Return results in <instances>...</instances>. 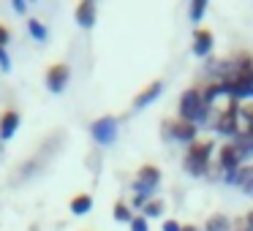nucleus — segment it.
I'll return each instance as SVG.
<instances>
[{"label":"nucleus","instance_id":"1","mask_svg":"<svg viewBox=\"0 0 253 231\" xmlns=\"http://www.w3.org/2000/svg\"><path fill=\"white\" fill-rule=\"evenodd\" d=\"M204 101H202V93L196 87L193 90H185V95L180 98V120H188V122H196L204 117Z\"/></svg>","mask_w":253,"mask_h":231},{"label":"nucleus","instance_id":"2","mask_svg":"<svg viewBox=\"0 0 253 231\" xmlns=\"http://www.w3.org/2000/svg\"><path fill=\"white\" fill-rule=\"evenodd\" d=\"M210 153H212V142H193L191 150L185 155V166L193 171V174H202L207 171V160H210Z\"/></svg>","mask_w":253,"mask_h":231},{"label":"nucleus","instance_id":"3","mask_svg":"<svg viewBox=\"0 0 253 231\" xmlns=\"http://www.w3.org/2000/svg\"><path fill=\"white\" fill-rule=\"evenodd\" d=\"M68 77H71V68H68L66 63H55V66L46 68L44 82H46V87H49L52 93H63L66 84H68Z\"/></svg>","mask_w":253,"mask_h":231},{"label":"nucleus","instance_id":"4","mask_svg":"<svg viewBox=\"0 0 253 231\" xmlns=\"http://www.w3.org/2000/svg\"><path fill=\"white\" fill-rule=\"evenodd\" d=\"M90 133H93V139L98 144H112L117 136V120L115 117H101V120H95L90 125Z\"/></svg>","mask_w":253,"mask_h":231},{"label":"nucleus","instance_id":"5","mask_svg":"<svg viewBox=\"0 0 253 231\" xmlns=\"http://www.w3.org/2000/svg\"><path fill=\"white\" fill-rule=\"evenodd\" d=\"M240 163H242V153L234 142L231 144H223L220 147V166L229 171V180H234V174L240 171Z\"/></svg>","mask_w":253,"mask_h":231},{"label":"nucleus","instance_id":"6","mask_svg":"<svg viewBox=\"0 0 253 231\" xmlns=\"http://www.w3.org/2000/svg\"><path fill=\"white\" fill-rule=\"evenodd\" d=\"M237 120H240V106L234 98H229V104L223 106L218 117V131L220 133H237Z\"/></svg>","mask_w":253,"mask_h":231},{"label":"nucleus","instance_id":"7","mask_svg":"<svg viewBox=\"0 0 253 231\" xmlns=\"http://www.w3.org/2000/svg\"><path fill=\"white\" fill-rule=\"evenodd\" d=\"M19 122H22L19 112H14V109H6V112H3V117H0V139H3V142H6V139H11L14 133H17Z\"/></svg>","mask_w":253,"mask_h":231},{"label":"nucleus","instance_id":"8","mask_svg":"<svg viewBox=\"0 0 253 231\" xmlns=\"http://www.w3.org/2000/svg\"><path fill=\"white\" fill-rule=\"evenodd\" d=\"M171 136L174 139H182V142H196V125L193 122H188V120H174L171 122Z\"/></svg>","mask_w":253,"mask_h":231},{"label":"nucleus","instance_id":"9","mask_svg":"<svg viewBox=\"0 0 253 231\" xmlns=\"http://www.w3.org/2000/svg\"><path fill=\"white\" fill-rule=\"evenodd\" d=\"M210 49H212V33L207 28H199L196 36H193V55L204 57L210 55Z\"/></svg>","mask_w":253,"mask_h":231},{"label":"nucleus","instance_id":"10","mask_svg":"<svg viewBox=\"0 0 253 231\" xmlns=\"http://www.w3.org/2000/svg\"><path fill=\"white\" fill-rule=\"evenodd\" d=\"M74 17H77V25H82V28H93L95 25V3H90V0L79 3L77 11H74Z\"/></svg>","mask_w":253,"mask_h":231},{"label":"nucleus","instance_id":"11","mask_svg":"<svg viewBox=\"0 0 253 231\" xmlns=\"http://www.w3.org/2000/svg\"><path fill=\"white\" fill-rule=\"evenodd\" d=\"M136 177H139V180H136V188H139V191H147V188H155V185H158L161 171L155 169V166H142Z\"/></svg>","mask_w":253,"mask_h":231},{"label":"nucleus","instance_id":"12","mask_svg":"<svg viewBox=\"0 0 253 231\" xmlns=\"http://www.w3.org/2000/svg\"><path fill=\"white\" fill-rule=\"evenodd\" d=\"M161 87H164V82H161V79H155L153 84H147V87H144L142 93L133 98V106H136V109H142V106H147L150 101H155V98H158V93H161Z\"/></svg>","mask_w":253,"mask_h":231},{"label":"nucleus","instance_id":"13","mask_svg":"<svg viewBox=\"0 0 253 231\" xmlns=\"http://www.w3.org/2000/svg\"><path fill=\"white\" fill-rule=\"evenodd\" d=\"M90 209H93V196H90V193H77V196L71 198V212L74 215H87Z\"/></svg>","mask_w":253,"mask_h":231},{"label":"nucleus","instance_id":"14","mask_svg":"<svg viewBox=\"0 0 253 231\" xmlns=\"http://www.w3.org/2000/svg\"><path fill=\"white\" fill-rule=\"evenodd\" d=\"M28 30H30V36H33L36 41H46V36H49V33H46V28L39 22V19H30V22H28Z\"/></svg>","mask_w":253,"mask_h":231},{"label":"nucleus","instance_id":"15","mask_svg":"<svg viewBox=\"0 0 253 231\" xmlns=\"http://www.w3.org/2000/svg\"><path fill=\"white\" fill-rule=\"evenodd\" d=\"M115 218H117V220H123V223H131L133 215H131V209H128V204H123V201H117V204H115Z\"/></svg>","mask_w":253,"mask_h":231},{"label":"nucleus","instance_id":"16","mask_svg":"<svg viewBox=\"0 0 253 231\" xmlns=\"http://www.w3.org/2000/svg\"><path fill=\"white\" fill-rule=\"evenodd\" d=\"M226 226H229V220H226L223 215H215V218L207 220V231H223Z\"/></svg>","mask_w":253,"mask_h":231},{"label":"nucleus","instance_id":"17","mask_svg":"<svg viewBox=\"0 0 253 231\" xmlns=\"http://www.w3.org/2000/svg\"><path fill=\"white\" fill-rule=\"evenodd\" d=\"M204 11H207V3H204V0H193V6H191V19L193 22H199V19L204 17Z\"/></svg>","mask_w":253,"mask_h":231},{"label":"nucleus","instance_id":"18","mask_svg":"<svg viewBox=\"0 0 253 231\" xmlns=\"http://www.w3.org/2000/svg\"><path fill=\"white\" fill-rule=\"evenodd\" d=\"M164 212V204L161 201H147L144 204V218H147V215H161Z\"/></svg>","mask_w":253,"mask_h":231},{"label":"nucleus","instance_id":"19","mask_svg":"<svg viewBox=\"0 0 253 231\" xmlns=\"http://www.w3.org/2000/svg\"><path fill=\"white\" fill-rule=\"evenodd\" d=\"M131 231H150V226H147V218H133L131 220Z\"/></svg>","mask_w":253,"mask_h":231},{"label":"nucleus","instance_id":"20","mask_svg":"<svg viewBox=\"0 0 253 231\" xmlns=\"http://www.w3.org/2000/svg\"><path fill=\"white\" fill-rule=\"evenodd\" d=\"M8 41H11V30H8L6 25H0V49H6Z\"/></svg>","mask_w":253,"mask_h":231},{"label":"nucleus","instance_id":"21","mask_svg":"<svg viewBox=\"0 0 253 231\" xmlns=\"http://www.w3.org/2000/svg\"><path fill=\"white\" fill-rule=\"evenodd\" d=\"M0 71H11V57H8V52L6 49H0Z\"/></svg>","mask_w":253,"mask_h":231},{"label":"nucleus","instance_id":"22","mask_svg":"<svg viewBox=\"0 0 253 231\" xmlns=\"http://www.w3.org/2000/svg\"><path fill=\"white\" fill-rule=\"evenodd\" d=\"M164 231H182V226L177 223V220H166V223H164Z\"/></svg>","mask_w":253,"mask_h":231},{"label":"nucleus","instance_id":"23","mask_svg":"<svg viewBox=\"0 0 253 231\" xmlns=\"http://www.w3.org/2000/svg\"><path fill=\"white\" fill-rule=\"evenodd\" d=\"M14 11L25 14V11H28V3H25V0H14Z\"/></svg>","mask_w":253,"mask_h":231},{"label":"nucleus","instance_id":"24","mask_svg":"<svg viewBox=\"0 0 253 231\" xmlns=\"http://www.w3.org/2000/svg\"><path fill=\"white\" fill-rule=\"evenodd\" d=\"M245 220H248V231H253V209L245 215Z\"/></svg>","mask_w":253,"mask_h":231},{"label":"nucleus","instance_id":"25","mask_svg":"<svg viewBox=\"0 0 253 231\" xmlns=\"http://www.w3.org/2000/svg\"><path fill=\"white\" fill-rule=\"evenodd\" d=\"M182 231H196V226H182Z\"/></svg>","mask_w":253,"mask_h":231},{"label":"nucleus","instance_id":"26","mask_svg":"<svg viewBox=\"0 0 253 231\" xmlns=\"http://www.w3.org/2000/svg\"><path fill=\"white\" fill-rule=\"evenodd\" d=\"M242 231H248V229H242Z\"/></svg>","mask_w":253,"mask_h":231}]
</instances>
